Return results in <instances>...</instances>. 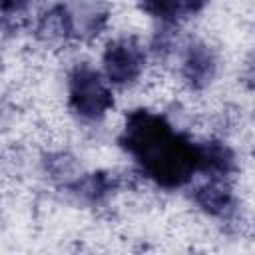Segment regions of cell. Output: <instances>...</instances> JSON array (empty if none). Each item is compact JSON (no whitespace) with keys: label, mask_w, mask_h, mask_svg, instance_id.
I'll use <instances>...</instances> for the list:
<instances>
[{"label":"cell","mask_w":255,"mask_h":255,"mask_svg":"<svg viewBox=\"0 0 255 255\" xmlns=\"http://www.w3.org/2000/svg\"><path fill=\"white\" fill-rule=\"evenodd\" d=\"M120 143L161 187H179L199 171V145L149 110H133L126 118Z\"/></svg>","instance_id":"1"},{"label":"cell","mask_w":255,"mask_h":255,"mask_svg":"<svg viewBox=\"0 0 255 255\" xmlns=\"http://www.w3.org/2000/svg\"><path fill=\"white\" fill-rule=\"evenodd\" d=\"M215 74V58L205 44H191L183 58V76L193 88H203Z\"/></svg>","instance_id":"4"},{"label":"cell","mask_w":255,"mask_h":255,"mask_svg":"<svg viewBox=\"0 0 255 255\" xmlns=\"http://www.w3.org/2000/svg\"><path fill=\"white\" fill-rule=\"evenodd\" d=\"M70 106L88 120L102 118L114 106L112 92L102 76L88 64H78L70 74Z\"/></svg>","instance_id":"2"},{"label":"cell","mask_w":255,"mask_h":255,"mask_svg":"<svg viewBox=\"0 0 255 255\" xmlns=\"http://www.w3.org/2000/svg\"><path fill=\"white\" fill-rule=\"evenodd\" d=\"M235 165L233 151L221 141H207L199 145V171L211 173V177L227 175Z\"/></svg>","instance_id":"5"},{"label":"cell","mask_w":255,"mask_h":255,"mask_svg":"<svg viewBox=\"0 0 255 255\" xmlns=\"http://www.w3.org/2000/svg\"><path fill=\"white\" fill-rule=\"evenodd\" d=\"M193 199L197 201V205L203 211H207L211 215H221L231 205V189L227 183L213 177L211 181H207L205 185L195 189Z\"/></svg>","instance_id":"6"},{"label":"cell","mask_w":255,"mask_h":255,"mask_svg":"<svg viewBox=\"0 0 255 255\" xmlns=\"http://www.w3.org/2000/svg\"><path fill=\"white\" fill-rule=\"evenodd\" d=\"M114 187V181L106 175V173H92V175H86L84 179H80L74 189L90 199H98L102 197L104 193H108L110 189Z\"/></svg>","instance_id":"8"},{"label":"cell","mask_w":255,"mask_h":255,"mask_svg":"<svg viewBox=\"0 0 255 255\" xmlns=\"http://www.w3.org/2000/svg\"><path fill=\"white\" fill-rule=\"evenodd\" d=\"M143 50L133 38H120L106 46L104 68L114 84L133 82L143 68Z\"/></svg>","instance_id":"3"},{"label":"cell","mask_w":255,"mask_h":255,"mask_svg":"<svg viewBox=\"0 0 255 255\" xmlns=\"http://www.w3.org/2000/svg\"><path fill=\"white\" fill-rule=\"evenodd\" d=\"M143 10L151 12L153 16L165 20V22H175L189 12H195L201 8V4H191V2H145L141 4Z\"/></svg>","instance_id":"7"}]
</instances>
